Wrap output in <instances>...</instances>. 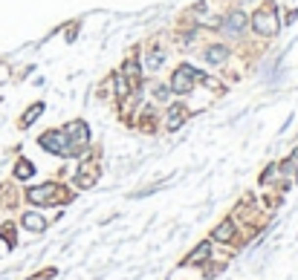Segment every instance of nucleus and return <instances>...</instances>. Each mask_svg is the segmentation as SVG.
Masks as SVG:
<instances>
[{"mask_svg": "<svg viewBox=\"0 0 298 280\" xmlns=\"http://www.w3.org/2000/svg\"><path fill=\"white\" fill-rule=\"evenodd\" d=\"M38 145H41L44 151L55 153V156H72L75 151H78V148L64 136V130H49V133H44V136L38 139Z\"/></svg>", "mask_w": 298, "mask_h": 280, "instance_id": "1", "label": "nucleus"}, {"mask_svg": "<svg viewBox=\"0 0 298 280\" xmlns=\"http://www.w3.org/2000/svg\"><path fill=\"white\" fill-rule=\"evenodd\" d=\"M200 78V72L194 66H188V64H183V66H177L174 69V75H171V90L177 95H188L194 90V81Z\"/></svg>", "mask_w": 298, "mask_h": 280, "instance_id": "2", "label": "nucleus"}, {"mask_svg": "<svg viewBox=\"0 0 298 280\" xmlns=\"http://www.w3.org/2000/svg\"><path fill=\"white\" fill-rule=\"evenodd\" d=\"M252 26H255V32H261V35H275V32H278L275 9H258V12L252 15Z\"/></svg>", "mask_w": 298, "mask_h": 280, "instance_id": "3", "label": "nucleus"}, {"mask_svg": "<svg viewBox=\"0 0 298 280\" xmlns=\"http://www.w3.org/2000/svg\"><path fill=\"white\" fill-rule=\"evenodd\" d=\"M58 191H61L58 185L46 182V185H41V188H29L26 196H29V202H35V205H55L58 202Z\"/></svg>", "mask_w": 298, "mask_h": 280, "instance_id": "4", "label": "nucleus"}, {"mask_svg": "<svg viewBox=\"0 0 298 280\" xmlns=\"http://www.w3.org/2000/svg\"><path fill=\"white\" fill-rule=\"evenodd\" d=\"M64 136L75 145V148H81V145H87V142H90V127H87V122L75 119V122H69V125L64 127Z\"/></svg>", "mask_w": 298, "mask_h": 280, "instance_id": "5", "label": "nucleus"}, {"mask_svg": "<svg viewBox=\"0 0 298 280\" xmlns=\"http://www.w3.org/2000/svg\"><path fill=\"white\" fill-rule=\"evenodd\" d=\"M21 225H23L26 231H32V234H41V231L46 228V219L41 217V214H35V211H26V214L21 217Z\"/></svg>", "mask_w": 298, "mask_h": 280, "instance_id": "6", "label": "nucleus"}, {"mask_svg": "<svg viewBox=\"0 0 298 280\" xmlns=\"http://www.w3.org/2000/svg\"><path fill=\"white\" fill-rule=\"evenodd\" d=\"M211 260V243H200L197 249L191 251L188 257H185V263L188 266H197V263H208Z\"/></svg>", "mask_w": 298, "mask_h": 280, "instance_id": "7", "label": "nucleus"}, {"mask_svg": "<svg viewBox=\"0 0 298 280\" xmlns=\"http://www.w3.org/2000/svg\"><path fill=\"white\" fill-rule=\"evenodd\" d=\"M234 234H237V231H234V222H232V219H223V222H220V225L211 231V237H214V240H220V243H232Z\"/></svg>", "mask_w": 298, "mask_h": 280, "instance_id": "8", "label": "nucleus"}, {"mask_svg": "<svg viewBox=\"0 0 298 280\" xmlns=\"http://www.w3.org/2000/svg\"><path fill=\"white\" fill-rule=\"evenodd\" d=\"M246 23H249V18H246V12H229L226 15V29L229 32H243L246 29Z\"/></svg>", "mask_w": 298, "mask_h": 280, "instance_id": "9", "label": "nucleus"}, {"mask_svg": "<svg viewBox=\"0 0 298 280\" xmlns=\"http://www.w3.org/2000/svg\"><path fill=\"white\" fill-rule=\"evenodd\" d=\"M185 119H188V113H185L183 107H177V104H174V107L168 110V122H165V127H168V130H177V127L185 125Z\"/></svg>", "mask_w": 298, "mask_h": 280, "instance_id": "10", "label": "nucleus"}, {"mask_svg": "<svg viewBox=\"0 0 298 280\" xmlns=\"http://www.w3.org/2000/svg\"><path fill=\"white\" fill-rule=\"evenodd\" d=\"M226 55H229V52H226V46H208V49L203 52V58H206L208 64H223V61H226Z\"/></svg>", "mask_w": 298, "mask_h": 280, "instance_id": "11", "label": "nucleus"}, {"mask_svg": "<svg viewBox=\"0 0 298 280\" xmlns=\"http://www.w3.org/2000/svg\"><path fill=\"white\" fill-rule=\"evenodd\" d=\"M32 173H35V165L29 159H21V162L15 165V176H18V179H29Z\"/></svg>", "mask_w": 298, "mask_h": 280, "instance_id": "12", "label": "nucleus"}, {"mask_svg": "<svg viewBox=\"0 0 298 280\" xmlns=\"http://www.w3.org/2000/svg\"><path fill=\"white\" fill-rule=\"evenodd\" d=\"M41 113H44V101H35L32 107H29V110L23 113V122H21V125H23V127H29V125L35 122V119L41 116Z\"/></svg>", "mask_w": 298, "mask_h": 280, "instance_id": "13", "label": "nucleus"}, {"mask_svg": "<svg viewBox=\"0 0 298 280\" xmlns=\"http://www.w3.org/2000/svg\"><path fill=\"white\" fill-rule=\"evenodd\" d=\"M116 95H119V98H128V95H131V87H128V75H116Z\"/></svg>", "mask_w": 298, "mask_h": 280, "instance_id": "14", "label": "nucleus"}, {"mask_svg": "<svg viewBox=\"0 0 298 280\" xmlns=\"http://www.w3.org/2000/svg\"><path fill=\"white\" fill-rule=\"evenodd\" d=\"M151 95H154L157 101H168V98H171V87H165V84H154V87H151Z\"/></svg>", "mask_w": 298, "mask_h": 280, "instance_id": "15", "label": "nucleus"}, {"mask_svg": "<svg viewBox=\"0 0 298 280\" xmlns=\"http://www.w3.org/2000/svg\"><path fill=\"white\" fill-rule=\"evenodd\" d=\"M162 61H165V52H151V55H148V64H145V66H148V72H154Z\"/></svg>", "mask_w": 298, "mask_h": 280, "instance_id": "16", "label": "nucleus"}, {"mask_svg": "<svg viewBox=\"0 0 298 280\" xmlns=\"http://www.w3.org/2000/svg\"><path fill=\"white\" fill-rule=\"evenodd\" d=\"M122 75H128V78H139V64L136 61H128L125 64V72Z\"/></svg>", "mask_w": 298, "mask_h": 280, "instance_id": "17", "label": "nucleus"}, {"mask_svg": "<svg viewBox=\"0 0 298 280\" xmlns=\"http://www.w3.org/2000/svg\"><path fill=\"white\" fill-rule=\"evenodd\" d=\"M6 78H9V66H6V64H0V84H3Z\"/></svg>", "mask_w": 298, "mask_h": 280, "instance_id": "18", "label": "nucleus"}, {"mask_svg": "<svg viewBox=\"0 0 298 280\" xmlns=\"http://www.w3.org/2000/svg\"><path fill=\"white\" fill-rule=\"evenodd\" d=\"M29 280H44V278H41V275H35V278H29Z\"/></svg>", "mask_w": 298, "mask_h": 280, "instance_id": "19", "label": "nucleus"}, {"mask_svg": "<svg viewBox=\"0 0 298 280\" xmlns=\"http://www.w3.org/2000/svg\"><path fill=\"white\" fill-rule=\"evenodd\" d=\"M293 159H298V151H296V153H293Z\"/></svg>", "mask_w": 298, "mask_h": 280, "instance_id": "20", "label": "nucleus"}]
</instances>
